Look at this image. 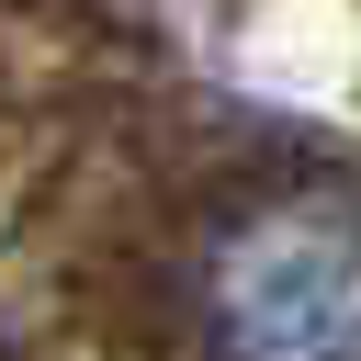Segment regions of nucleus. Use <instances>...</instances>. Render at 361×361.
<instances>
[{
    "label": "nucleus",
    "mask_w": 361,
    "mask_h": 361,
    "mask_svg": "<svg viewBox=\"0 0 361 361\" xmlns=\"http://www.w3.org/2000/svg\"><path fill=\"white\" fill-rule=\"evenodd\" d=\"M203 361H361V192L282 180L192 248Z\"/></svg>",
    "instance_id": "1"
}]
</instances>
